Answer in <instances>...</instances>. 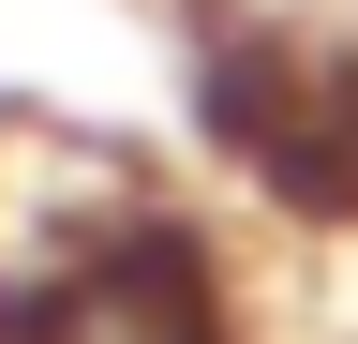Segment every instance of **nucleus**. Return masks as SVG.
Here are the masks:
<instances>
[{"label":"nucleus","instance_id":"nucleus-1","mask_svg":"<svg viewBox=\"0 0 358 344\" xmlns=\"http://www.w3.org/2000/svg\"><path fill=\"white\" fill-rule=\"evenodd\" d=\"M0 344H239L224 254L60 120H0Z\"/></svg>","mask_w":358,"mask_h":344}]
</instances>
